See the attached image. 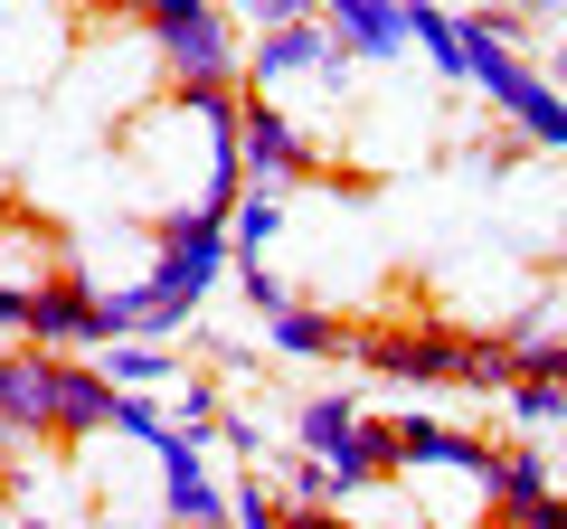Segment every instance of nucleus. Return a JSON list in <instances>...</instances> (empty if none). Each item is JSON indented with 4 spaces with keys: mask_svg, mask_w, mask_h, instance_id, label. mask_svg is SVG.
Listing matches in <instances>:
<instances>
[{
    "mask_svg": "<svg viewBox=\"0 0 567 529\" xmlns=\"http://www.w3.org/2000/svg\"><path fill=\"white\" fill-rule=\"evenodd\" d=\"M142 48L171 85H237L246 76V39L218 0H142Z\"/></svg>",
    "mask_w": 567,
    "mask_h": 529,
    "instance_id": "1",
    "label": "nucleus"
},
{
    "mask_svg": "<svg viewBox=\"0 0 567 529\" xmlns=\"http://www.w3.org/2000/svg\"><path fill=\"white\" fill-rule=\"evenodd\" d=\"M66 274H76V246L48 218H29V208H0V331H20L29 303L48 284H66Z\"/></svg>",
    "mask_w": 567,
    "mask_h": 529,
    "instance_id": "2",
    "label": "nucleus"
},
{
    "mask_svg": "<svg viewBox=\"0 0 567 529\" xmlns=\"http://www.w3.org/2000/svg\"><path fill=\"white\" fill-rule=\"evenodd\" d=\"M58 445V360L48 350H0V454Z\"/></svg>",
    "mask_w": 567,
    "mask_h": 529,
    "instance_id": "3",
    "label": "nucleus"
},
{
    "mask_svg": "<svg viewBox=\"0 0 567 529\" xmlns=\"http://www.w3.org/2000/svg\"><path fill=\"white\" fill-rule=\"evenodd\" d=\"M350 48L331 39V20H293V29H265L246 48V85H284V76H322V85H350Z\"/></svg>",
    "mask_w": 567,
    "mask_h": 529,
    "instance_id": "4",
    "label": "nucleus"
},
{
    "mask_svg": "<svg viewBox=\"0 0 567 529\" xmlns=\"http://www.w3.org/2000/svg\"><path fill=\"white\" fill-rule=\"evenodd\" d=\"M312 162H322V143H312V123H293L284 104H246V189H293V180H312Z\"/></svg>",
    "mask_w": 567,
    "mask_h": 529,
    "instance_id": "5",
    "label": "nucleus"
},
{
    "mask_svg": "<svg viewBox=\"0 0 567 529\" xmlns=\"http://www.w3.org/2000/svg\"><path fill=\"white\" fill-rule=\"evenodd\" d=\"M20 341H29V350H48V360H76V350H95V284H85V274L48 284L39 303H29Z\"/></svg>",
    "mask_w": 567,
    "mask_h": 529,
    "instance_id": "6",
    "label": "nucleus"
},
{
    "mask_svg": "<svg viewBox=\"0 0 567 529\" xmlns=\"http://www.w3.org/2000/svg\"><path fill=\"white\" fill-rule=\"evenodd\" d=\"M114 416H123V387L95 360H58V445H95V435H114Z\"/></svg>",
    "mask_w": 567,
    "mask_h": 529,
    "instance_id": "7",
    "label": "nucleus"
},
{
    "mask_svg": "<svg viewBox=\"0 0 567 529\" xmlns=\"http://www.w3.org/2000/svg\"><path fill=\"white\" fill-rule=\"evenodd\" d=\"M331 39L350 48V58H398V48H416V29H406V0H322Z\"/></svg>",
    "mask_w": 567,
    "mask_h": 529,
    "instance_id": "8",
    "label": "nucleus"
},
{
    "mask_svg": "<svg viewBox=\"0 0 567 529\" xmlns=\"http://www.w3.org/2000/svg\"><path fill=\"white\" fill-rule=\"evenodd\" d=\"M265 331H275L284 360H350V322H341V312H322V303H303V293H293Z\"/></svg>",
    "mask_w": 567,
    "mask_h": 529,
    "instance_id": "9",
    "label": "nucleus"
},
{
    "mask_svg": "<svg viewBox=\"0 0 567 529\" xmlns=\"http://www.w3.org/2000/svg\"><path fill=\"white\" fill-rule=\"evenodd\" d=\"M350 435H360V387H312L303 407H293V445L322 454V464L350 445Z\"/></svg>",
    "mask_w": 567,
    "mask_h": 529,
    "instance_id": "10",
    "label": "nucleus"
},
{
    "mask_svg": "<svg viewBox=\"0 0 567 529\" xmlns=\"http://www.w3.org/2000/svg\"><path fill=\"white\" fill-rule=\"evenodd\" d=\"M492 114H511V123H520V133H529V152H567V95H558L548 76H520L502 104H492Z\"/></svg>",
    "mask_w": 567,
    "mask_h": 529,
    "instance_id": "11",
    "label": "nucleus"
},
{
    "mask_svg": "<svg viewBox=\"0 0 567 529\" xmlns=\"http://www.w3.org/2000/svg\"><path fill=\"white\" fill-rule=\"evenodd\" d=\"M558 491V464L539 445H492V510H520V501H548Z\"/></svg>",
    "mask_w": 567,
    "mask_h": 529,
    "instance_id": "12",
    "label": "nucleus"
},
{
    "mask_svg": "<svg viewBox=\"0 0 567 529\" xmlns=\"http://www.w3.org/2000/svg\"><path fill=\"white\" fill-rule=\"evenodd\" d=\"M406 29H416V48L435 58V76L464 85V20H454L445 0H406Z\"/></svg>",
    "mask_w": 567,
    "mask_h": 529,
    "instance_id": "13",
    "label": "nucleus"
},
{
    "mask_svg": "<svg viewBox=\"0 0 567 529\" xmlns=\"http://www.w3.org/2000/svg\"><path fill=\"white\" fill-rule=\"evenodd\" d=\"M275 227H284V199H275V189H246L237 218H227V256H237V264H265Z\"/></svg>",
    "mask_w": 567,
    "mask_h": 529,
    "instance_id": "14",
    "label": "nucleus"
},
{
    "mask_svg": "<svg viewBox=\"0 0 567 529\" xmlns=\"http://www.w3.org/2000/svg\"><path fill=\"white\" fill-rule=\"evenodd\" d=\"M95 369H104L114 387H152V378H181L162 341H104V350H95Z\"/></svg>",
    "mask_w": 567,
    "mask_h": 529,
    "instance_id": "15",
    "label": "nucleus"
},
{
    "mask_svg": "<svg viewBox=\"0 0 567 529\" xmlns=\"http://www.w3.org/2000/svg\"><path fill=\"white\" fill-rule=\"evenodd\" d=\"M502 407H511V426H529V435H539V426H567V378H529V369H520Z\"/></svg>",
    "mask_w": 567,
    "mask_h": 529,
    "instance_id": "16",
    "label": "nucleus"
},
{
    "mask_svg": "<svg viewBox=\"0 0 567 529\" xmlns=\"http://www.w3.org/2000/svg\"><path fill=\"white\" fill-rule=\"evenodd\" d=\"M227 529H284V501L265 473H237V491H227Z\"/></svg>",
    "mask_w": 567,
    "mask_h": 529,
    "instance_id": "17",
    "label": "nucleus"
},
{
    "mask_svg": "<svg viewBox=\"0 0 567 529\" xmlns=\"http://www.w3.org/2000/svg\"><path fill=\"white\" fill-rule=\"evenodd\" d=\"M520 152H529V133H520V123L502 114V123H492V133H483V143L464 152V162L483 170V180H511V170H520Z\"/></svg>",
    "mask_w": 567,
    "mask_h": 529,
    "instance_id": "18",
    "label": "nucleus"
},
{
    "mask_svg": "<svg viewBox=\"0 0 567 529\" xmlns=\"http://www.w3.org/2000/svg\"><path fill=\"white\" fill-rule=\"evenodd\" d=\"M237 284H246V303H256V312H265V322H275V312H284V303H293V284H284L275 264H237Z\"/></svg>",
    "mask_w": 567,
    "mask_h": 529,
    "instance_id": "19",
    "label": "nucleus"
},
{
    "mask_svg": "<svg viewBox=\"0 0 567 529\" xmlns=\"http://www.w3.org/2000/svg\"><path fill=\"white\" fill-rule=\"evenodd\" d=\"M293 20H322L312 0H256V29H293Z\"/></svg>",
    "mask_w": 567,
    "mask_h": 529,
    "instance_id": "20",
    "label": "nucleus"
},
{
    "mask_svg": "<svg viewBox=\"0 0 567 529\" xmlns=\"http://www.w3.org/2000/svg\"><path fill=\"white\" fill-rule=\"evenodd\" d=\"M284 529H350L341 510H284Z\"/></svg>",
    "mask_w": 567,
    "mask_h": 529,
    "instance_id": "21",
    "label": "nucleus"
},
{
    "mask_svg": "<svg viewBox=\"0 0 567 529\" xmlns=\"http://www.w3.org/2000/svg\"><path fill=\"white\" fill-rule=\"evenodd\" d=\"M511 10H520V20H548V10H567V0H511Z\"/></svg>",
    "mask_w": 567,
    "mask_h": 529,
    "instance_id": "22",
    "label": "nucleus"
},
{
    "mask_svg": "<svg viewBox=\"0 0 567 529\" xmlns=\"http://www.w3.org/2000/svg\"><path fill=\"white\" fill-rule=\"evenodd\" d=\"M95 10H114V20H142V0H95Z\"/></svg>",
    "mask_w": 567,
    "mask_h": 529,
    "instance_id": "23",
    "label": "nucleus"
},
{
    "mask_svg": "<svg viewBox=\"0 0 567 529\" xmlns=\"http://www.w3.org/2000/svg\"><path fill=\"white\" fill-rule=\"evenodd\" d=\"M218 10H227V20H237V10H246V20H256V0H218Z\"/></svg>",
    "mask_w": 567,
    "mask_h": 529,
    "instance_id": "24",
    "label": "nucleus"
},
{
    "mask_svg": "<svg viewBox=\"0 0 567 529\" xmlns=\"http://www.w3.org/2000/svg\"><path fill=\"white\" fill-rule=\"evenodd\" d=\"M548 76H558V85H567V48H558V58H548Z\"/></svg>",
    "mask_w": 567,
    "mask_h": 529,
    "instance_id": "25",
    "label": "nucleus"
},
{
    "mask_svg": "<svg viewBox=\"0 0 567 529\" xmlns=\"http://www.w3.org/2000/svg\"><path fill=\"white\" fill-rule=\"evenodd\" d=\"M10 529H48V520H10Z\"/></svg>",
    "mask_w": 567,
    "mask_h": 529,
    "instance_id": "26",
    "label": "nucleus"
},
{
    "mask_svg": "<svg viewBox=\"0 0 567 529\" xmlns=\"http://www.w3.org/2000/svg\"><path fill=\"white\" fill-rule=\"evenodd\" d=\"M558 491H567V464H558Z\"/></svg>",
    "mask_w": 567,
    "mask_h": 529,
    "instance_id": "27",
    "label": "nucleus"
},
{
    "mask_svg": "<svg viewBox=\"0 0 567 529\" xmlns=\"http://www.w3.org/2000/svg\"><path fill=\"white\" fill-rule=\"evenodd\" d=\"M0 10H10V0H0Z\"/></svg>",
    "mask_w": 567,
    "mask_h": 529,
    "instance_id": "28",
    "label": "nucleus"
}]
</instances>
